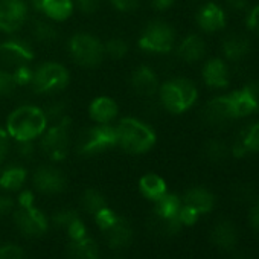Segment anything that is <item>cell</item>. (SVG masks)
Returning <instances> with one entry per match:
<instances>
[{
	"instance_id": "obj_33",
	"label": "cell",
	"mask_w": 259,
	"mask_h": 259,
	"mask_svg": "<svg viewBox=\"0 0 259 259\" xmlns=\"http://www.w3.org/2000/svg\"><path fill=\"white\" fill-rule=\"evenodd\" d=\"M204 154L206 157L210 160V162H223L226 160L227 154H229V150L226 147V144H223L221 141H217V139H212L206 144L204 147Z\"/></svg>"
},
{
	"instance_id": "obj_35",
	"label": "cell",
	"mask_w": 259,
	"mask_h": 259,
	"mask_svg": "<svg viewBox=\"0 0 259 259\" xmlns=\"http://www.w3.org/2000/svg\"><path fill=\"white\" fill-rule=\"evenodd\" d=\"M17 87V82L14 79L13 72L7 69H0V96L11 95Z\"/></svg>"
},
{
	"instance_id": "obj_21",
	"label": "cell",
	"mask_w": 259,
	"mask_h": 259,
	"mask_svg": "<svg viewBox=\"0 0 259 259\" xmlns=\"http://www.w3.org/2000/svg\"><path fill=\"white\" fill-rule=\"evenodd\" d=\"M183 204L195 209L201 215V213H207L213 209L215 197L206 188L197 186V188H191L189 191H186V194L183 197Z\"/></svg>"
},
{
	"instance_id": "obj_15",
	"label": "cell",
	"mask_w": 259,
	"mask_h": 259,
	"mask_svg": "<svg viewBox=\"0 0 259 259\" xmlns=\"http://www.w3.org/2000/svg\"><path fill=\"white\" fill-rule=\"evenodd\" d=\"M104 235H105V239L111 248L120 250V248H125L130 242H132L133 227L128 223L126 218L117 217L116 221L107 230H104Z\"/></svg>"
},
{
	"instance_id": "obj_42",
	"label": "cell",
	"mask_w": 259,
	"mask_h": 259,
	"mask_svg": "<svg viewBox=\"0 0 259 259\" xmlns=\"http://www.w3.org/2000/svg\"><path fill=\"white\" fill-rule=\"evenodd\" d=\"M110 4L120 13H133L138 10L141 0H110Z\"/></svg>"
},
{
	"instance_id": "obj_28",
	"label": "cell",
	"mask_w": 259,
	"mask_h": 259,
	"mask_svg": "<svg viewBox=\"0 0 259 259\" xmlns=\"http://www.w3.org/2000/svg\"><path fill=\"white\" fill-rule=\"evenodd\" d=\"M230 108H232V114L233 117H245L248 114H251L254 111L253 102L248 98V95L245 93V90H238V92H232L230 95H227Z\"/></svg>"
},
{
	"instance_id": "obj_40",
	"label": "cell",
	"mask_w": 259,
	"mask_h": 259,
	"mask_svg": "<svg viewBox=\"0 0 259 259\" xmlns=\"http://www.w3.org/2000/svg\"><path fill=\"white\" fill-rule=\"evenodd\" d=\"M78 217V213L75 210H70V209H63L60 212H57L54 215V223L60 227H67L75 218Z\"/></svg>"
},
{
	"instance_id": "obj_49",
	"label": "cell",
	"mask_w": 259,
	"mask_h": 259,
	"mask_svg": "<svg viewBox=\"0 0 259 259\" xmlns=\"http://www.w3.org/2000/svg\"><path fill=\"white\" fill-rule=\"evenodd\" d=\"M19 206L20 207H28V206H34V194L31 191H23L19 195Z\"/></svg>"
},
{
	"instance_id": "obj_38",
	"label": "cell",
	"mask_w": 259,
	"mask_h": 259,
	"mask_svg": "<svg viewBox=\"0 0 259 259\" xmlns=\"http://www.w3.org/2000/svg\"><path fill=\"white\" fill-rule=\"evenodd\" d=\"M0 259H25V253L16 244H4L0 245Z\"/></svg>"
},
{
	"instance_id": "obj_8",
	"label": "cell",
	"mask_w": 259,
	"mask_h": 259,
	"mask_svg": "<svg viewBox=\"0 0 259 259\" xmlns=\"http://www.w3.org/2000/svg\"><path fill=\"white\" fill-rule=\"evenodd\" d=\"M174 43V29L162 20L150 22L139 38V48L150 54H168L169 51H172Z\"/></svg>"
},
{
	"instance_id": "obj_27",
	"label": "cell",
	"mask_w": 259,
	"mask_h": 259,
	"mask_svg": "<svg viewBox=\"0 0 259 259\" xmlns=\"http://www.w3.org/2000/svg\"><path fill=\"white\" fill-rule=\"evenodd\" d=\"M67 256L69 259H99V250L92 238L84 236L69 244Z\"/></svg>"
},
{
	"instance_id": "obj_37",
	"label": "cell",
	"mask_w": 259,
	"mask_h": 259,
	"mask_svg": "<svg viewBox=\"0 0 259 259\" xmlns=\"http://www.w3.org/2000/svg\"><path fill=\"white\" fill-rule=\"evenodd\" d=\"M198 217H200V213L195 209H192V207H189L186 204H182V207L179 210V215H177L182 226H194L197 223Z\"/></svg>"
},
{
	"instance_id": "obj_52",
	"label": "cell",
	"mask_w": 259,
	"mask_h": 259,
	"mask_svg": "<svg viewBox=\"0 0 259 259\" xmlns=\"http://www.w3.org/2000/svg\"><path fill=\"white\" fill-rule=\"evenodd\" d=\"M114 259H120V257H114Z\"/></svg>"
},
{
	"instance_id": "obj_16",
	"label": "cell",
	"mask_w": 259,
	"mask_h": 259,
	"mask_svg": "<svg viewBox=\"0 0 259 259\" xmlns=\"http://www.w3.org/2000/svg\"><path fill=\"white\" fill-rule=\"evenodd\" d=\"M35 8L52 22L67 20L75 8L73 0H34Z\"/></svg>"
},
{
	"instance_id": "obj_11",
	"label": "cell",
	"mask_w": 259,
	"mask_h": 259,
	"mask_svg": "<svg viewBox=\"0 0 259 259\" xmlns=\"http://www.w3.org/2000/svg\"><path fill=\"white\" fill-rule=\"evenodd\" d=\"M14 223L17 229L28 236H40L48 230L49 226L48 217L35 206L19 207L14 210Z\"/></svg>"
},
{
	"instance_id": "obj_10",
	"label": "cell",
	"mask_w": 259,
	"mask_h": 259,
	"mask_svg": "<svg viewBox=\"0 0 259 259\" xmlns=\"http://www.w3.org/2000/svg\"><path fill=\"white\" fill-rule=\"evenodd\" d=\"M28 19V4L25 0H0V31L17 32Z\"/></svg>"
},
{
	"instance_id": "obj_18",
	"label": "cell",
	"mask_w": 259,
	"mask_h": 259,
	"mask_svg": "<svg viewBox=\"0 0 259 259\" xmlns=\"http://www.w3.org/2000/svg\"><path fill=\"white\" fill-rule=\"evenodd\" d=\"M117 104L108 96H98L89 105V114L95 123H111L117 117Z\"/></svg>"
},
{
	"instance_id": "obj_20",
	"label": "cell",
	"mask_w": 259,
	"mask_h": 259,
	"mask_svg": "<svg viewBox=\"0 0 259 259\" xmlns=\"http://www.w3.org/2000/svg\"><path fill=\"white\" fill-rule=\"evenodd\" d=\"M203 79L209 87H226L229 84V72L226 63L220 58L209 60L203 67Z\"/></svg>"
},
{
	"instance_id": "obj_47",
	"label": "cell",
	"mask_w": 259,
	"mask_h": 259,
	"mask_svg": "<svg viewBox=\"0 0 259 259\" xmlns=\"http://www.w3.org/2000/svg\"><path fill=\"white\" fill-rule=\"evenodd\" d=\"M247 26L259 34V5H256L247 16Z\"/></svg>"
},
{
	"instance_id": "obj_13",
	"label": "cell",
	"mask_w": 259,
	"mask_h": 259,
	"mask_svg": "<svg viewBox=\"0 0 259 259\" xmlns=\"http://www.w3.org/2000/svg\"><path fill=\"white\" fill-rule=\"evenodd\" d=\"M130 84H132L133 90L144 98H151L156 93H159L160 82L157 73L148 67V66H139L133 70L132 78H130Z\"/></svg>"
},
{
	"instance_id": "obj_19",
	"label": "cell",
	"mask_w": 259,
	"mask_h": 259,
	"mask_svg": "<svg viewBox=\"0 0 259 259\" xmlns=\"http://www.w3.org/2000/svg\"><path fill=\"white\" fill-rule=\"evenodd\" d=\"M259 151V122L245 126L235 145L232 147V153L235 157H244L248 153Z\"/></svg>"
},
{
	"instance_id": "obj_51",
	"label": "cell",
	"mask_w": 259,
	"mask_h": 259,
	"mask_svg": "<svg viewBox=\"0 0 259 259\" xmlns=\"http://www.w3.org/2000/svg\"><path fill=\"white\" fill-rule=\"evenodd\" d=\"M150 2H151V5H153L154 10H157V11H165V10H168V8L172 7L174 0H150Z\"/></svg>"
},
{
	"instance_id": "obj_5",
	"label": "cell",
	"mask_w": 259,
	"mask_h": 259,
	"mask_svg": "<svg viewBox=\"0 0 259 259\" xmlns=\"http://www.w3.org/2000/svg\"><path fill=\"white\" fill-rule=\"evenodd\" d=\"M70 81L69 70L55 61L41 63L37 69H34L31 85L40 95H54L67 87Z\"/></svg>"
},
{
	"instance_id": "obj_34",
	"label": "cell",
	"mask_w": 259,
	"mask_h": 259,
	"mask_svg": "<svg viewBox=\"0 0 259 259\" xmlns=\"http://www.w3.org/2000/svg\"><path fill=\"white\" fill-rule=\"evenodd\" d=\"M66 111H67V105L64 101H52L46 105V108L43 110L48 123H57L63 119H66Z\"/></svg>"
},
{
	"instance_id": "obj_45",
	"label": "cell",
	"mask_w": 259,
	"mask_h": 259,
	"mask_svg": "<svg viewBox=\"0 0 259 259\" xmlns=\"http://www.w3.org/2000/svg\"><path fill=\"white\" fill-rule=\"evenodd\" d=\"M14 210V200L10 195H0V218Z\"/></svg>"
},
{
	"instance_id": "obj_7",
	"label": "cell",
	"mask_w": 259,
	"mask_h": 259,
	"mask_svg": "<svg viewBox=\"0 0 259 259\" xmlns=\"http://www.w3.org/2000/svg\"><path fill=\"white\" fill-rule=\"evenodd\" d=\"M70 128V120L66 117L57 123H52L40 136V148L49 159L61 160L66 157L72 142Z\"/></svg>"
},
{
	"instance_id": "obj_24",
	"label": "cell",
	"mask_w": 259,
	"mask_h": 259,
	"mask_svg": "<svg viewBox=\"0 0 259 259\" xmlns=\"http://www.w3.org/2000/svg\"><path fill=\"white\" fill-rule=\"evenodd\" d=\"M248 52H250V41L244 35L230 34L223 41V54L230 61L242 60Z\"/></svg>"
},
{
	"instance_id": "obj_14",
	"label": "cell",
	"mask_w": 259,
	"mask_h": 259,
	"mask_svg": "<svg viewBox=\"0 0 259 259\" xmlns=\"http://www.w3.org/2000/svg\"><path fill=\"white\" fill-rule=\"evenodd\" d=\"M203 117L212 126H223L235 119L227 96H218L209 101L203 110Z\"/></svg>"
},
{
	"instance_id": "obj_31",
	"label": "cell",
	"mask_w": 259,
	"mask_h": 259,
	"mask_svg": "<svg viewBox=\"0 0 259 259\" xmlns=\"http://www.w3.org/2000/svg\"><path fill=\"white\" fill-rule=\"evenodd\" d=\"M81 204H82L84 210L92 215H95L98 210H101L102 207L107 206L104 195L98 189H85L81 197Z\"/></svg>"
},
{
	"instance_id": "obj_30",
	"label": "cell",
	"mask_w": 259,
	"mask_h": 259,
	"mask_svg": "<svg viewBox=\"0 0 259 259\" xmlns=\"http://www.w3.org/2000/svg\"><path fill=\"white\" fill-rule=\"evenodd\" d=\"M32 37L38 43L51 45V43L57 41L58 31L54 26V23H51L48 20H35L34 25H32Z\"/></svg>"
},
{
	"instance_id": "obj_44",
	"label": "cell",
	"mask_w": 259,
	"mask_h": 259,
	"mask_svg": "<svg viewBox=\"0 0 259 259\" xmlns=\"http://www.w3.org/2000/svg\"><path fill=\"white\" fill-rule=\"evenodd\" d=\"M10 135L7 130L0 128V163H4V160L7 159L8 153H10Z\"/></svg>"
},
{
	"instance_id": "obj_25",
	"label": "cell",
	"mask_w": 259,
	"mask_h": 259,
	"mask_svg": "<svg viewBox=\"0 0 259 259\" xmlns=\"http://www.w3.org/2000/svg\"><path fill=\"white\" fill-rule=\"evenodd\" d=\"M139 191L145 198L156 201L166 194V183L159 174L148 172L139 180Z\"/></svg>"
},
{
	"instance_id": "obj_1",
	"label": "cell",
	"mask_w": 259,
	"mask_h": 259,
	"mask_svg": "<svg viewBox=\"0 0 259 259\" xmlns=\"http://www.w3.org/2000/svg\"><path fill=\"white\" fill-rule=\"evenodd\" d=\"M116 132V147L122 148L128 154H145L156 145L154 130L136 119V117H123L114 125Z\"/></svg>"
},
{
	"instance_id": "obj_46",
	"label": "cell",
	"mask_w": 259,
	"mask_h": 259,
	"mask_svg": "<svg viewBox=\"0 0 259 259\" xmlns=\"http://www.w3.org/2000/svg\"><path fill=\"white\" fill-rule=\"evenodd\" d=\"M75 2H76L78 8L82 13L92 14V13H95L99 8V2H101V0H75Z\"/></svg>"
},
{
	"instance_id": "obj_22",
	"label": "cell",
	"mask_w": 259,
	"mask_h": 259,
	"mask_svg": "<svg viewBox=\"0 0 259 259\" xmlns=\"http://www.w3.org/2000/svg\"><path fill=\"white\" fill-rule=\"evenodd\" d=\"M177 54L186 63H197L206 54V43H204V40L200 35H195V34L188 35L179 45Z\"/></svg>"
},
{
	"instance_id": "obj_32",
	"label": "cell",
	"mask_w": 259,
	"mask_h": 259,
	"mask_svg": "<svg viewBox=\"0 0 259 259\" xmlns=\"http://www.w3.org/2000/svg\"><path fill=\"white\" fill-rule=\"evenodd\" d=\"M126 54H128V45L123 38L114 37L104 45V57H108L111 60H120Z\"/></svg>"
},
{
	"instance_id": "obj_39",
	"label": "cell",
	"mask_w": 259,
	"mask_h": 259,
	"mask_svg": "<svg viewBox=\"0 0 259 259\" xmlns=\"http://www.w3.org/2000/svg\"><path fill=\"white\" fill-rule=\"evenodd\" d=\"M67 235L70 236V239L72 241H75V239H81V238H84V236H87V230H85V226H84V223H82V220L79 218V217H76L67 227Z\"/></svg>"
},
{
	"instance_id": "obj_9",
	"label": "cell",
	"mask_w": 259,
	"mask_h": 259,
	"mask_svg": "<svg viewBox=\"0 0 259 259\" xmlns=\"http://www.w3.org/2000/svg\"><path fill=\"white\" fill-rule=\"evenodd\" d=\"M34 60L32 46L22 38H8L0 43V63L5 67L28 66Z\"/></svg>"
},
{
	"instance_id": "obj_23",
	"label": "cell",
	"mask_w": 259,
	"mask_h": 259,
	"mask_svg": "<svg viewBox=\"0 0 259 259\" xmlns=\"http://www.w3.org/2000/svg\"><path fill=\"white\" fill-rule=\"evenodd\" d=\"M210 238H212V242L218 247V248H223V250H230L235 247L236 244V239H238V232L235 229V226L227 221V220H223L220 223H217L212 229V233H210Z\"/></svg>"
},
{
	"instance_id": "obj_6",
	"label": "cell",
	"mask_w": 259,
	"mask_h": 259,
	"mask_svg": "<svg viewBox=\"0 0 259 259\" xmlns=\"http://www.w3.org/2000/svg\"><path fill=\"white\" fill-rule=\"evenodd\" d=\"M70 58L81 67L93 69L101 64L104 58V45L92 34H75L67 45Z\"/></svg>"
},
{
	"instance_id": "obj_36",
	"label": "cell",
	"mask_w": 259,
	"mask_h": 259,
	"mask_svg": "<svg viewBox=\"0 0 259 259\" xmlns=\"http://www.w3.org/2000/svg\"><path fill=\"white\" fill-rule=\"evenodd\" d=\"M119 215H116V212L114 210H111L110 207H102L101 210H98L96 213H95V221H96V224L99 226V229L104 232V230H107L114 221H116V218H117Z\"/></svg>"
},
{
	"instance_id": "obj_2",
	"label": "cell",
	"mask_w": 259,
	"mask_h": 259,
	"mask_svg": "<svg viewBox=\"0 0 259 259\" xmlns=\"http://www.w3.org/2000/svg\"><path fill=\"white\" fill-rule=\"evenodd\" d=\"M48 128V120L41 108L35 105H22L16 108L7 120V132L17 142L35 141Z\"/></svg>"
},
{
	"instance_id": "obj_50",
	"label": "cell",
	"mask_w": 259,
	"mask_h": 259,
	"mask_svg": "<svg viewBox=\"0 0 259 259\" xmlns=\"http://www.w3.org/2000/svg\"><path fill=\"white\" fill-rule=\"evenodd\" d=\"M248 221H250L251 227L259 232V201L251 207L250 215H248Z\"/></svg>"
},
{
	"instance_id": "obj_12",
	"label": "cell",
	"mask_w": 259,
	"mask_h": 259,
	"mask_svg": "<svg viewBox=\"0 0 259 259\" xmlns=\"http://www.w3.org/2000/svg\"><path fill=\"white\" fill-rule=\"evenodd\" d=\"M34 186L38 192L46 195H55L66 189L67 180L66 176L55 166H40L32 177Z\"/></svg>"
},
{
	"instance_id": "obj_41",
	"label": "cell",
	"mask_w": 259,
	"mask_h": 259,
	"mask_svg": "<svg viewBox=\"0 0 259 259\" xmlns=\"http://www.w3.org/2000/svg\"><path fill=\"white\" fill-rule=\"evenodd\" d=\"M35 141H22V142H17V154L25 159V160H29L35 156Z\"/></svg>"
},
{
	"instance_id": "obj_43",
	"label": "cell",
	"mask_w": 259,
	"mask_h": 259,
	"mask_svg": "<svg viewBox=\"0 0 259 259\" xmlns=\"http://www.w3.org/2000/svg\"><path fill=\"white\" fill-rule=\"evenodd\" d=\"M244 90H245V93L248 95V98L251 99L253 107H254V111H259V81L248 82V84L244 87Z\"/></svg>"
},
{
	"instance_id": "obj_29",
	"label": "cell",
	"mask_w": 259,
	"mask_h": 259,
	"mask_svg": "<svg viewBox=\"0 0 259 259\" xmlns=\"http://www.w3.org/2000/svg\"><path fill=\"white\" fill-rule=\"evenodd\" d=\"M154 213L162 218H177L183 201L174 194H165L154 201Z\"/></svg>"
},
{
	"instance_id": "obj_26",
	"label": "cell",
	"mask_w": 259,
	"mask_h": 259,
	"mask_svg": "<svg viewBox=\"0 0 259 259\" xmlns=\"http://www.w3.org/2000/svg\"><path fill=\"white\" fill-rule=\"evenodd\" d=\"M28 172L20 165H10L0 172V188L5 191H19L23 188Z\"/></svg>"
},
{
	"instance_id": "obj_4",
	"label": "cell",
	"mask_w": 259,
	"mask_h": 259,
	"mask_svg": "<svg viewBox=\"0 0 259 259\" xmlns=\"http://www.w3.org/2000/svg\"><path fill=\"white\" fill-rule=\"evenodd\" d=\"M113 147H116V132L111 123H95L76 139V151L81 156H96Z\"/></svg>"
},
{
	"instance_id": "obj_17",
	"label": "cell",
	"mask_w": 259,
	"mask_h": 259,
	"mask_svg": "<svg viewBox=\"0 0 259 259\" xmlns=\"http://www.w3.org/2000/svg\"><path fill=\"white\" fill-rule=\"evenodd\" d=\"M197 23L204 32H217L226 26V14L215 4H206L197 14Z\"/></svg>"
},
{
	"instance_id": "obj_48",
	"label": "cell",
	"mask_w": 259,
	"mask_h": 259,
	"mask_svg": "<svg viewBox=\"0 0 259 259\" xmlns=\"http://www.w3.org/2000/svg\"><path fill=\"white\" fill-rule=\"evenodd\" d=\"M226 5L233 13H244L248 8L247 0H226Z\"/></svg>"
},
{
	"instance_id": "obj_3",
	"label": "cell",
	"mask_w": 259,
	"mask_h": 259,
	"mask_svg": "<svg viewBox=\"0 0 259 259\" xmlns=\"http://www.w3.org/2000/svg\"><path fill=\"white\" fill-rule=\"evenodd\" d=\"M162 105L171 113H183L191 108L197 98L198 92L192 81L185 78H174L166 81L159 89Z\"/></svg>"
}]
</instances>
